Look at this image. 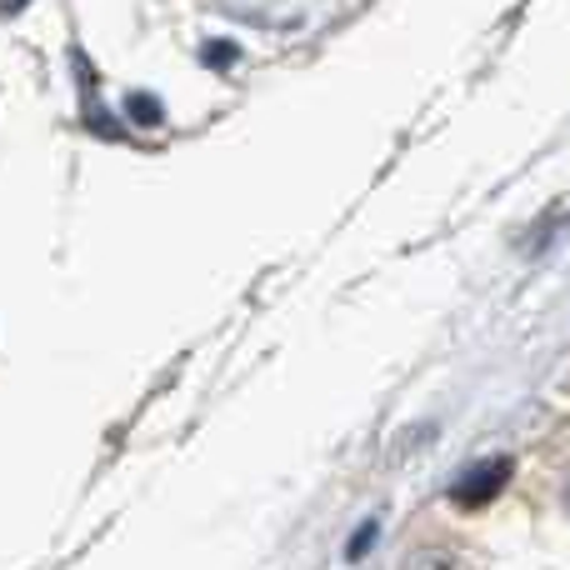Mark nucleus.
<instances>
[{
  "label": "nucleus",
  "mask_w": 570,
  "mask_h": 570,
  "mask_svg": "<svg viewBox=\"0 0 570 570\" xmlns=\"http://www.w3.org/2000/svg\"><path fill=\"white\" fill-rule=\"evenodd\" d=\"M505 481H511V461H505V455L475 461V465H465V475L451 481V501L455 505H485V501H495V491H501Z\"/></svg>",
  "instance_id": "obj_1"
},
{
  "label": "nucleus",
  "mask_w": 570,
  "mask_h": 570,
  "mask_svg": "<svg viewBox=\"0 0 570 570\" xmlns=\"http://www.w3.org/2000/svg\"><path fill=\"white\" fill-rule=\"evenodd\" d=\"M126 110L140 120V126H160V100L156 96H130Z\"/></svg>",
  "instance_id": "obj_2"
},
{
  "label": "nucleus",
  "mask_w": 570,
  "mask_h": 570,
  "mask_svg": "<svg viewBox=\"0 0 570 570\" xmlns=\"http://www.w3.org/2000/svg\"><path fill=\"white\" fill-rule=\"evenodd\" d=\"M206 60H210V66H230V60H236V46H230V40H210Z\"/></svg>",
  "instance_id": "obj_3"
},
{
  "label": "nucleus",
  "mask_w": 570,
  "mask_h": 570,
  "mask_svg": "<svg viewBox=\"0 0 570 570\" xmlns=\"http://www.w3.org/2000/svg\"><path fill=\"white\" fill-rule=\"evenodd\" d=\"M371 541H375V521H365L361 531H355V541H351V561H361V556L371 551Z\"/></svg>",
  "instance_id": "obj_4"
},
{
  "label": "nucleus",
  "mask_w": 570,
  "mask_h": 570,
  "mask_svg": "<svg viewBox=\"0 0 570 570\" xmlns=\"http://www.w3.org/2000/svg\"><path fill=\"white\" fill-rule=\"evenodd\" d=\"M20 6H26V0H0V16H16Z\"/></svg>",
  "instance_id": "obj_5"
},
{
  "label": "nucleus",
  "mask_w": 570,
  "mask_h": 570,
  "mask_svg": "<svg viewBox=\"0 0 570 570\" xmlns=\"http://www.w3.org/2000/svg\"><path fill=\"white\" fill-rule=\"evenodd\" d=\"M566 505H570V481H566Z\"/></svg>",
  "instance_id": "obj_6"
}]
</instances>
